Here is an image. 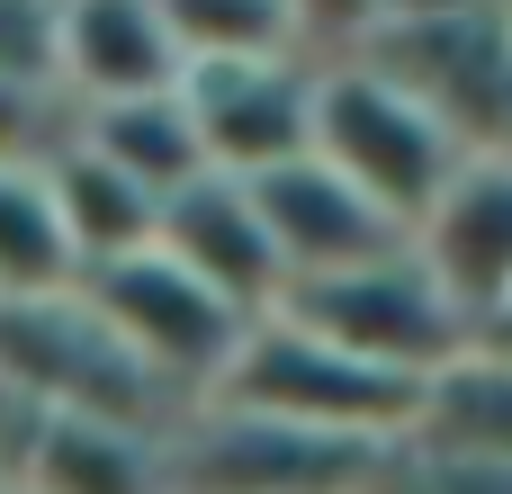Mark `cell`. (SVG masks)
I'll return each mask as SVG.
<instances>
[{
  "mask_svg": "<svg viewBox=\"0 0 512 494\" xmlns=\"http://www.w3.org/2000/svg\"><path fill=\"white\" fill-rule=\"evenodd\" d=\"M216 414H252V423H288V432H315V441H342V450H396L405 423H414V387L405 378H378L324 342H306L297 324L261 315L243 333V351L225 360Z\"/></svg>",
  "mask_w": 512,
  "mask_h": 494,
  "instance_id": "obj_1",
  "label": "cell"
},
{
  "mask_svg": "<svg viewBox=\"0 0 512 494\" xmlns=\"http://www.w3.org/2000/svg\"><path fill=\"white\" fill-rule=\"evenodd\" d=\"M306 153L360 189L396 234H414V216L441 198V180L459 171V144L414 108L396 99L369 63H315V108H306Z\"/></svg>",
  "mask_w": 512,
  "mask_h": 494,
  "instance_id": "obj_2",
  "label": "cell"
},
{
  "mask_svg": "<svg viewBox=\"0 0 512 494\" xmlns=\"http://www.w3.org/2000/svg\"><path fill=\"white\" fill-rule=\"evenodd\" d=\"M72 297L99 315V333H108L180 414H198V405L216 396L225 360H234L243 333H252V315H234L225 297H207V288H198L189 270H171L162 252H135V261L90 270V279H72Z\"/></svg>",
  "mask_w": 512,
  "mask_h": 494,
  "instance_id": "obj_3",
  "label": "cell"
},
{
  "mask_svg": "<svg viewBox=\"0 0 512 494\" xmlns=\"http://www.w3.org/2000/svg\"><path fill=\"white\" fill-rule=\"evenodd\" d=\"M279 324H297L306 342L378 369V378H405L423 387L432 369H450L468 351V324L450 315V297L414 270V252L396 261H369V270H342V279H315V288H288L270 306Z\"/></svg>",
  "mask_w": 512,
  "mask_h": 494,
  "instance_id": "obj_4",
  "label": "cell"
},
{
  "mask_svg": "<svg viewBox=\"0 0 512 494\" xmlns=\"http://www.w3.org/2000/svg\"><path fill=\"white\" fill-rule=\"evenodd\" d=\"M351 63H369L396 99H414L459 153H486V117H495V90H504V63H512V27H504V9L405 18V27H369V45Z\"/></svg>",
  "mask_w": 512,
  "mask_h": 494,
  "instance_id": "obj_5",
  "label": "cell"
},
{
  "mask_svg": "<svg viewBox=\"0 0 512 494\" xmlns=\"http://www.w3.org/2000/svg\"><path fill=\"white\" fill-rule=\"evenodd\" d=\"M306 108H315V63H189L180 72V117L198 135V162L216 180H261L306 153Z\"/></svg>",
  "mask_w": 512,
  "mask_h": 494,
  "instance_id": "obj_6",
  "label": "cell"
},
{
  "mask_svg": "<svg viewBox=\"0 0 512 494\" xmlns=\"http://www.w3.org/2000/svg\"><path fill=\"white\" fill-rule=\"evenodd\" d=\"M405 252H414V270L450 297V315L477 342V324L512 297V162L459 153V171L441 180V198L414 216Z\"/></svg>",
  "mask_w": 512,
  "mask_h": 494,
  "instance_id": "obj_7",
  "label": "cell"
},
{
  "mask_svg": "<svg viewBox=\"0 0 512 494\" xmlns=\"http://www.w3.org/2000/svg\"><path fill=\"white\" fill-rule=\"evenodd\" d=\"M243 189H252V216H261L270 261H279L288 288H315V279H342V270H369V261H396V252H405V234H396L360 189H342L315 153H297V162L243 180ZM288 288H279V297H288Z\"/></svg>",
  "mask_w": 512,
  "mask_h": 494,
  "instance_id": "obj_8",
  "label": "cell"
},
{
  "mask_svg": "<svg viewBox=\"0 0 512 494\" xmlns=\"http://www.w3.org/2000/svg\"><path fill=\"white\" fill-rule=\"evenodd\" d=\"M153 252L171 261V270H189L207 297H225L234 315H270L279 306V261H270V234H261V216H252V189L243 180H216V171H198L189 189H171L162 198V216H153Z\"/></svg>",
  "mask_w": 512,
  "mask_h": 494,
  "instance_id": "obj_9",
  "label": "cell"
},
{
  "mask_svg": "<svg viewBox=\"0 0 512 494\" xmlns=\"http://www.w3.org/2000/svg\"><path fill=\"white\" fill-rule=\"evenodd\" d=\"M54 90L72 108L180 90V45L153 0H54Z\"/></svg>",
  "mask_w": 512,
  "mask_h": 494,
  "instance_id": "obj_10",
  "label": "cell"
},
{
  "mask_svg": "<svg viewBox=\"0 0 512 494\" xmlns=\"http://www.w3.org/2000/svg\"><path fill=\"white\" fill-rule=\"evenodd\" d=\"M396 459L441 468V477H512V369L477 342L450 369H432L414 387V423Z\"/></svg>",
  "mask_w": 512,
  "mask_h": 494,
  "instance_id": "obj_11",
  "label": "cell"
},
{
  "mask_svg": "<svg viewBox=\"0 0 512 494\" xmlns=\"http://www.w3.org/2000/svg\"><path fill=\"white\" fill-rule=\"evenodd\" d=\"M0 494H171V459L144 432L81 423V414H36L18 477Z\"/></svg>",
  "mask_w": 512,
  "mask_h": 494,
  "instance_id": "obj_12",
  "label": "cell"
},
{
  "mask_svg": "<svg viewBox=\"0 0 512 494\" xmlns=\"http://www.w3.org/2000/svg\"><path fill=\"white\" fill-rule=\"evenodd\" d=\"M45 207H54V225H63L72 279H90V270H108V261H135V252H153V216H162V198H144L126 171H108L81 135L45 162Z\"/></svg>",
  "mask_w": 512,
  "mask_h": 494,
  "instance_id": "obj_13",
  "label": "cell"
},
{
  "mask_svg": "<svg viewBox=\"0 0 512 494\" xmlns=\"http://www.w3.org/2000/svg\"><path fill=\"white\" fill-rule=\"evenodd\" d=\"M81 144L108 162V171H126L144 198H171V189H189L207 162H198V135H189V117H180V90H162V99H117V108H81Z\"/></svg>",
  "mask_w": 512,
  "mask_h": 494,
  "instance_id": "obj_14",
  "label": "cell"
},
{
  "mask_svg": "<svg viewBox=\"0 0 512 494\" xmlns=\"http://www.w3.org/2000/svg\"><path fill=\"white\" fill-rule=\"evenodd\" d=\"M153 9L180 45V72L189 63H279V54H297L288 0H153Z\"/></svg>",
  "mask_w": 512,
  "mask_h": 494,
  "instance_id": "obj_15",
  "label": "cell"
},
{
  "mask_svg": "<svg viewBox=\"0 0 512 494\" xmlns=\"http://www.w3.org/2000/svg\"><path fill=\"white\" fill-rule=\"evenodd\" d=\"M63 288H72V252L45 207V171H0V306L63 297Z\"/></svg>",
  "mask_w": 512,
  "mask_h": 494,
  "instance_id": "obj_16",
  "label": "cell"
},
{
  "mask_svg": "<svg viewBox=\"0 0 512 494\" xmlns=\"http://www.w3.org/2000/svg\"><path fill=\"white\" fill-rule=\"evenodd\" d=\"M81 135V108L54 81H0V171H45Z\"/></svg>",
  "mask_w": 512,
  "mask_h": 494,
  "instance_id": "obj_17",
  "label": "cell"
},
{
  "mask_svg": "<svg viewBox=\"0 0 512 494\" xmlns=\"http://www.w3.org/2000/svg\"><path fill=\"white\" fill-rule=\"evenodd\" d=\"M288 27L306 63H351L378 27V0H288Z\"/></svg>",
  "mask_w": 512,
  "mask_h": 494,
  "instance_id": "obj_18",
  "label": "cell"
},
{
  "mask_svg": "<svg viewBox=\"0 0 512 494\" xmlns=\"http://www.w3.org/2000/svg\"><path fill=\"white\" fill-rule=\"evenodd\" d=\"M0 81H54V0H0Z\"/></svg>",
  "mask_w": 512,
  "mask_h": 494,
  "instance_id": "obj_19",
  "label": "cell"
},
{
  "mask_svg": "<svg viewBox=\"0 0 512 494\" xmlns=\"http://www.w3.org/2000/svg\"><path fill=\"white\" fill-rule=\"evenodd\" d=\"M477 9H504V0H378V27H405V18H477Z\"/></svg>",
  "mask_w": 512,
  "mask_h": 494,
  "instance_id": "obj_20",
  "label": "cell"
},
{
  "mask_svg": "<svg viewBox=\"0 0 512 494\" xmlns=\"http://www.w3.org/2000/svg\"><path fill=\"white\" fill-rule=\"evenodd\" d=\"M486 153L512 162V63H504V90H495V117H486Z\"/></svg>",
  "mask_w": 512,
  "mask_h": 494,
  "instance_id": "obj_21",
  "label": "cell"
},
{
  "mask_svg": "<svg viewBox=\"0 0 512 494\" xmlns=\"http://www.w3.org/2000/svg\"><path fill=\"white\" fill-rule=\"evenodd\" d=\"M477 351H495V360L512 369V297L495 306V315H486V324H477Z\"/></svg>",
  "mask_w": 512,
  "mask_h": 494,
  "instance_id": "obj_22",
  "label": "cell"
}]
</instances>
